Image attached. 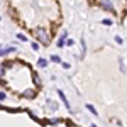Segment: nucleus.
<instances>
[{
    "label": "nucleus",
    "mask_w": 127,
    "mask_h": 127,
    "mask_svg": "<svg viewBox=\"0 0 127 127\" xmlns=\"http://www.w3.org/2000/svg\"><path fill=\"white\" fill-rule=\"evenodd\" d=\"M51 61H54V63H59L61 59H59V56H56V54H54V56H51Z\"/></svg>",
    "instance_id": "1a4fd4ad"
},
{
    "label": "nucleus",
    "mask_w": 127,
    "mask_h": 127,
    "mask_svg": "<svg viewBox=\"0 0 127 127\" xmlns=\"http://www.w3.org/2000/svg\"><path fill=\"white\" fill-rule=\"evenodd\" d=\"M3 98H5V93L2 92V93H0V100H3Z\"/></svg>",
    "instance_id": "ddd939ff"
},
{
    "label": "nucleus",
    "mask_w": 127,
    "mask_h": 127,
    "mask_svg": "<svg viewBox=\"0 0 127 127\" xmlns=\"http://www.w3.org/2000/svg\"><path fill=\"white\" fill-rule=\"evenodd\" d=\"M36 97V90H32V88H27L26 92H24V98H34Z\"/></svg>",
    "instance_id": "7ed1b4c3"
},
{
    "label": "nucleus",
    "mask_w": 127,
    "mask_h": 127,
    "mask_svg": "<svg viewBox=\"0 0 127 127\" xmlns=\"http://www.w3.org/2000/svg\"><path fill=\"white\" fill-rule=\"evenodd\" d=\"M32 49H36V51H37V49H39V44H37V42H32Z\"/></svg>",
    "instance_id": "f8f14e48"
},
{
    "label": "nucleus",
    "mask_w": 127,
    "mask_h": 127,
    "mask_svg": "<svg viewBox=\"0 0 127 127\" xmlns=\"http://www.w3.org/2000/svg\"><path fill=\"white\" fill-rule=\"evenodd\" d=\"M15 48H12V46H7V48H2L0 49V56H5V54H9V53H14Z\"/></svg>",
    "instance_id": "20e7f679"
},
{
    "label": "nucleus",
    "mask_w": 127,
    "mask_h": 127,
    "mask_svg": "<svg viewBox=\"0 0 127 127\" xmlns=\"http://www.w3.org/2000/svg\"><path fill=\"white\" fill-rule=\"evenodd\" d=\"M17 39H19V41H24V42H26V41H27V37H26L24 34H17Z\"/></svg>",
    "instance_id": "6e6552de"
},
{
    "label": "nucleus",
    "mask_w": 127,
    "mask_h": 127,
    "mask_svg": "<svg viewBox=\"0 0 127 127\" xmlns=\"http://www.w3.org/2000/svg\"><path fill=\"white\" fill-rule=\"evenodd\" d=\"M90 127H97V126H93V124H92V126H90Z\"/></svg>",
    "instance_id": "4468645a"
},
{
    "label": "nucleus",
    "mask_w": 127,
    "mask_h": 127,
    "mask_svg": "<svg viewBox=\"0 0 127 127\" xmlns=\"http://www.w3.org/2000/svg\"><path fill=\"white\" fill-rule=\"evenodd\" d=\"M36 37H37V41H39L41 44H49V32L46 29H42V27H37L36 29Z\"/></svg>",
    "instance_id": "f257e3e1"
},
{
    "label": "nucleus",
    "mask_w": 127,
    "mask_h": 127,
    "mask_svg": "<svg viewBox=\"0 0 127 127\" xmlns=\"http://www.w3.org/2000/svg\"><path fill=\"white\" fill-rule=\"evenodd\" d=\"M3 73H5V66H0V76H3Z\"/></svg>",
    "instance_id": "9b49d317"
},
{
    "label": "nucleus",
    "mask_w": 127,
    "mask_h": 127,
    "mask_svg": "<svg viewBox=\"0 0 127 127\" xmlns=\"http://www.w3.org/2000/svg\"><path fill=\"white\" fill-rule=\"evenodd\" d=\"M37 64H39L41 68H46V64H48V61H46V59H42V58H41L39 61H37Z\"/></svg>",
    "instance_id": "423d86ee"
},
{
    "label": "nucleus",
    "mask_w": 127,
    "mask_h": 127,
    "mask_svg": "<svg viewBox=\"0 0 127 127\" xmlns=\"http://www.w3.org/2000/svg\"><path fill=\"white\" fill-rule=\"evenodd\" d=\"M97 2H98V3H100V5H102L105 10H108V12H114V5L110 3V0H97Z\"/></svg>",
    "instance_id": "f03ea898"
},
{
    "label": "nucleus",
    "mask_w": 127,
    "mask_h": 127,
    "mask_svg": "<svg viewBox=\"0 0 127 127\" xmlns=\"http://www.w3.org/2000/svg\"><path fill=\"white\" fill-rule=\"evenodd\" d=\"M87 108L90 110V112H92V114H93V115H97V110H95V107H93V105H90V103H88Z\"/></svg>",
    "instance_id": "0eeeda50"
},
{
    "label": "nucleus",
    "mask_w": 127,
    "mask_h": 127,
    "mask_svg": "<svg viewBox=\"0 0 127 127\" xmlns=\"http://www.w3.org/2000/svg\"><path fill=\"white\" fill-rule=\"evenodd\" d=\"M58 95H59V98H61V100H63V102H64V107H66V108H69V103H68V98L64 97V93H63V92H61V90H58Z\"/></svg>",
    "instance_id": "39448f33"
},
{
    "label": "nucleus",
    "mask_w": 127,
    "mask_h": 127,
    "mask_svg": "<svg viewBox=\"0 0 127 127\" xmlns=\"http://www.w3.org/2000/svg\"><path fill=\"white\" fill-rule=\"evenodd\" d=\"M103 24H105V26H112V20H110V19H105V20H103Z\"/></svg>",
    "instance_id": "9d476101"
}]
</instances>
